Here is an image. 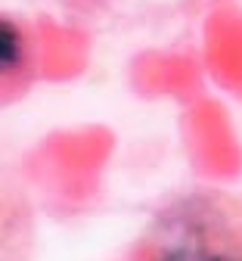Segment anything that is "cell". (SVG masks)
<instances>
[{
	"mask_svg": "<svg viewBox=\"0 0 242 261\" xmlns=\"http://www.w3.org/2000/svg\"><path fill=\"white\" fill-rule=\"evenodd\" d=\"M22 62H25V35H22V28L13 19L0 16V78L13 75Z\"/></svg>",
	"mask_w": 242,
	"mask_h": 261,
	"instance_id": "2",
	"label": "cell"
},
{
	"mask_svg": "<svg viewBox=\"0 0 242 261\" xmlns=\"http://www.w3.org/2000/svg\"><path fill=\"white\" fill-rule=\"evenodd\" d=\"M143 261H242V199L196 190L171 199L149 224Z\"/></svg>",
	"mask_w": 242,
	"mask_h": 261,
	"instance_id": "1",
	"label": "cell"
}]
</instances>
